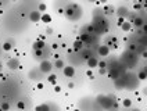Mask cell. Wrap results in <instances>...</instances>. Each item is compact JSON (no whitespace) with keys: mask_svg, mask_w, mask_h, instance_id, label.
Returning <instances> with one entry per match:
<instances>
[{"mask_svg":"<svg viewBox=\"0 0 147 111\" xmlns=\"http://www.w3.org/2000/svg\"><path fill=\"white\" fill-rule=\"evenodd\" d=\"M138 78H139V81H143V79H147V75L144 71H140L139 74H138Z\"/></svg>","mask_w":147,"mask_h":111,"instance_id":"obj_28","label":"cell"},{"mask_svg":"<svg viewBox=\"0 0 147 111\" xmlns=\"http://www.w3.org/2000/svg\"><path fill=\"white\" fill-rule=\"evenodd\" d=\"M0 46H1V45H0Z\"/></svg>","mask_w":147,"mask_h":111,"instance_id":"obj_48","label":"cell"},{"mask_svg":"<svg viewBox=\"0 0 147 111\" xmlns=\"http://www.w3.org/2000/svg\"><path fill=\"white\" fill-rule=\"evenodd\" d=\"M123 22H125V18H121V17H119V18H118V26H121Z\"/></svg>","mask_w":147,"mask_h":111,"instance_id":"obj_32","label":"cell"},{"mask_svg":"<svg viewBox=\"0 0 147 111\" xmlns=\"http://www.w3.org/2000/svg\"><path fill=\"white\" fill-rule=\"evenodd\" d=\"M0 111H3V110H1V107H0Z\"/></svg>","mask_w":147,"mask_h":111,"instance_id":"obj_47","label":"cell"},{"mask_svg":"<svg viewBox=\"0 0 147 111\" xmlns=\"http://www.w3.org/2000/svg\"><path fill=\"white\" fill-rule=\"evenodd\" d=\"M142 71H144V72H146V75H147V65L144 67V68H143V70H142Z\"/></svg>","mask_w":147,"mask_h":111,"instance_id":"obj_41","label":"cell"},{"mask_svg":"<svg viewBox=\"0 0 147 111\" xmlns=\"http://www.w3.org/2000/svg\"><path fill=\"white\" fill-rule=\"evenodd\" d=\"M53 68H54V65L50 63L49 60H42L40 64H39V70H40L42 74H50L53 71Z\"/></svg>","mask_w":147,"mask_h":111,"instance_id":"obj_8","label":"cell"},{"mask_svg":"<svg viewBox=\"0 0 147 111\" xmlns=\"http://www.w3.org/2000/svg\"><path fill=\"white\" fill-rule=\"evenodd\" d=\"M33 53H35V56H33V57H35V58H36V60H43V58H42V57H43V50H33Z\"/></svg>","mask_w":147,"mask_h":111,"instance_id":"obj_23","label":"cell"},{"mask_svg":"<svg viewBox=\"0 0 147 111\" xmlns=\"http://www.w3.org/2000/svg\"><path fill=\"white\" fill-rule=\"evenodd\" d=\"M86 64H88V67H89V70H93V68H97L98 65V58L97 57H90L89 60H86Z\"/></svg>","mask_w":147,"mask_h":111,"instance_id":"obj_13","label":"cell"},{"mask_svg":"<svg viewBox=\"0 0 147 111\" xmlns=\"http://www.w3.org/2000/svg\"><path fill=\"white\" fill-rule=\"evenodd\" d=\"M53 65L56 67V70H63V68L65 67V64H64V61H63V60H60V58H58V60H56V63L53 64Z\"/></svg>","mask_w":147,"mask_h":111,"instance_id":"obj_22","label":"cell"},{"mask_svg":"<svg viewBox=\"0 0 147 111\" xmlns=\"http://www.w3.org/2000/svg\"><path fill=\"white\" fill-rule=\"evenodd\" d=\"M88 76H89L90 79H93V74H92V71H88Z\"/></svg>","mask_w":147,"mask_h":111,"instance_id":"obj_37","label":"cell"},{"mask_svg":"<svg viewBox=\"0 0 147 111\" xmlns=\"http://www.w3.org/2000/svg\"><path fill=\"white\" fill-rule=\"evenodd\" d=\"M7 67L10 70H17L18 67H21V64H20V60L16 58V57H13V58H10L7 63Z\"/></svg>","mask_w":147,"mask_h":111,"instance_id":"obj_11","label":"cell"},{"mask_svg":"<svg viewBox=\"0 0 147 111\" xmlns=\"http://www.w3.org/2000/svg\"><path fill=\"white\" fill-rule=\"evenodd\" d=\"M11 47H13V45H10V42H6V43L3 45V49H4V50H10Z\"/></svg>","mask_w":147,"mask_h":111,"instance_id":"obj_30","label":"cell"},{"mask_svg":"<svg viewBox=\"0 0 147 111\" xmlns=\"http://www.w3.org/2000/svg\"><path fill=\"white\" fill-rule=\"evenodd\" d=\"M138 63V57L133 51H125L121 57V64H122L125 68H131L135 64Z\"/></svg>","mask_w":147,"mask_h":111,"instance_id":"obj_4","label":"cell"},{"mask_svg":"<svg viewBox=\"0 0 147 111\" xmlns=\"http://www.w3.org/2000/svg\"><path fill=\"white\" fill-rule=\"evenodd\" d=\"M89 1H98V0H89Z\"/></svg>","mask_w":147,"mask_h":111,"instance_id":"obj_44","label":"cell"},{"mask_svg":"<svg viewBox=\"0 0 147 111\" xmlns=\"http://www.w3.org/2000/svg\"><path fill=\"white\" fill-rule=\"evenodd\" d=\"M140 81L138 78V75H133V74H129L128 72V81H126V90H135L136 87L139 86Z\"/></svg>","mask_w":147,"mask_h":111,"instance_id":"obj_5","label":"cell"},{"mask_svg":"<svg viewBox=\"0 0 147 111\" xmlns=\"http://www.w3.org/2000/svg\"><path fill=\"white\" fill-rule=\"evenodd\" d=\"M50 83H53V85H56V81H57V75H54V74H49V78H47Z\"/></svg>","mask_w":147,"mask_h":111,"instance_id":"obj_26","label":"cell"},{"mask_svg":"<svg viewBox=\"0 0 147 111\" xmlns=\"http://www.w3.org/2000/svg\"><path fill=\"white\" fill-rule=\"evenodd\" d=\"M97 67H98V68H106V70H107V61H103V60H101V61H98Z\"/></svg>","mask_w":147,"mask_h":111,"instance_id":"obj_29","label":"cell"},{"mask_svg":"<svg viewBox=\"0 0 147 111\" xmlns=\"http://www.w3.org/2000/svg\"><path fill=\"white\" fill-rule=\"evenodd\" d=\"M126 81H128V72L122 74L121 76H118V78L114 81L115 87H117V89H119V90L125 89V87H126Z\"/></svg>","mask_w":147,"mask_h":111,"instance_id":"obj_7","label":"cell"},{"mask_svg":"<svg viewBox=\"0 0 147 111\" xmlns=\"http://www.w3.org/2000/svg\"><path fill=\"white\" fill-rule=\"evenodd\" d=\"M17 108L20 111H24L26 108V100H18L17 102Z\"/></svg>","mask_w":147,"mask_h":111,"instance_id":"obj_21","label":"cell"},{"mask_svg":"<svg viewBox=\"0 0 147 111\" xmlns=\"http://www.w3.org/2000/svg\"><path fill=\"white\" fill-rule=\"evenodd\" d=\"M79 53H81V57H82V60H85V61H86V60H89L90 57H93V51H92V49H82L81 51H79Z\"/></svg>","mask_w":147,"mask_h":111,"instance_id":"obj_10","label":"cell"},{"mask_svg":"<svg viewBox=\"0 0 147 111\" xmlns=\"http://www.w3.org/2000/svg\"><path fill=\"white\" fill-rule=\"evenodd\" d=\"M131 111H140V110H139V108H132Z\"/></svg>","mask_w":147,"mask_h":111,"instance_id":"obj_43","label":"cell"},{"mask_svg":"<svg viewBox=\"0 0 147 111\" xmlns=\"http://www.w3.org/2000/svg\"><path fill=\"white\" fill-rule=\"evenodd\" d=\"M110 51H111V49L108 47L107 45H100L97 49V53L101 57H107V56H110Z\"/></svg>","mask_w":147,"mask_h":111,"instance_id":"obj_9","label":"cell"},{"mask_svg":"<svg viewBox=\"0 0 147 111\" xmlns=\"http://www.w3.org/2000/svg\"><path fill=\"white\" fill-rule=\"evenodd\" d=\"M39 11H46V4H45V3H40V4H39Z\"/></svg>","mask_w":147,"mask_h":111,"instance_id":"obj_31","label":"cell"},{"mask_svg":"<svg viewBox=\"0 0 147 111\" xmlns=\"http://www.w3.org/2000/svg\"><path fill=\"white\" fill-rule=\"evenodd\" d=\"M74 111H81V110H78V108H76V110H74Z\"/></svg>","mask_w":147,"mask_h":111,"instance_id":"obj_45","label":"cell"},{"mask_svg":"<svg viewBox=\"0 0 147 111\" xmlns=\"http://www.w3.org/2000/svg\"><path fill=\"white\" fill-rule=\"evenodd\" d=\"M96 102L100 104V107H101L103 110H108V111L113 110V106H114V103H115L114 97L110 95H98L97 97H96Z\"/></svg>","mask_w":147,"mask_h":111,"instance_id":"obj_3","label":"cell"},{"mask_svg":"<svg viewBox=\"0 0 147 111\" xmlns=\"http://www.w3.org/2000/svg\"><path fill=\"white\" fill-rule=\"evenodd\" d=\"M132 28H133L132 22H131V21H126V20H125V22H123V24L121 25V29H122L123 32H129V31L132 29Z\"/></svg>","mask_w":147,"mask_h":111,"instance_id":"obj_19","label":"cell"},{"mask_svg":"<svg viewBox=\"0 0 147 111\" xmlns=\"http://www.w3.org/2000/svg\"><path fill=\"white\" fill-rule=\"evenodd\" d=\"M93 26L96 29V35H101V33H106L108 31V22L107 20L104 18V16H100V17H94L93 18Z\"/></svg>","mask_w":147,"mask_h":111,"instance_id":"obj_2","label":"cell"},{"mask_svg":"<svg viewBox=\"0 0 147 111\" xmlns=\"http://www.w3.org/2000/svg\"><path fill=\"white\" fill-rule=\"evenodd\" d=\"M140 7H142V6H140L139 3H138V4H135V10H136V11H138V10H140Z\"/></svg>","mask_w":147,"mask_h":111,"instance_id":"obj_36","label":"cell"},{"mask_svg":"<svg viewBox=\"0 0 147 111\" xmlns=\"http://www.w3.org/2000/svg\"><path fill=\"white\" fill-rule=\"evenodd\" d=\"M40 21H43V22H50V21H51V17H50V14L45 13V14H42Z\"/></svg>","mask_w":147,"mask_h":111,"instance_id":"obj_25","label":"cell"},{"mask_svg":"<svg viewBox=\"0 0 147 111\" xmlns=\"http://www.w3.org/2000/svg\"><path fill=\"white\" fill-rule=\"evenodd\" d=\"M144 8L147 10V0H144Z\"/></svg>","mask_w":147,"mask_h":111,"instance_id":"obj_42","label":"cell"},{"mask_svg":"<svg viewBox=\"0 0 147 111\" xmlns=\"http://www.w3.org/2000/svg\"><path fill=\"white\" fill-rule=\"evenodd\" d=\"M83 47H85V45H83L79 39H76L74 42V50H75V51H81Z\"/></svg>","mask_w":147,"mask_h":111,"instance_id":"obj_20","label":"cell"},{"mask_svg":"<svg viewBox=\"0 0 147 111\" xmlns=\"http://www.w3.org/2000/svg\"><path fill=\"white\" fill-rule=\"evenodd\" d=\"M74 86H75V85H74L72 82H69V83H68V87H69V89H74Z\"/></svg>","mask_w":147,"mask_h":111,"instance_id":"obj_38","label":"cell"},{"mask_svg":"<svg viewBox=\"0 0 147 111\" xmlns=\"http://www.w3.org/2000/svg\"><path fill=\"white\" fill-rule=\"evenodd\" d=\"M142 29H143V33H144V35H147V24L143 25V26H142Z\"/></svg>","mask_w":147,"mask_h":111,"instance_id":"obj_33","label":"cell"},{"mask_svg":"<svg viewBox=\"0 0 147 111\" xmlns=\"http://www.w3.org/2000/svg\"><path fill=\"white\" fill-rule=\"evenodd\" d=\"M40 18H42L40 11H31V13H29V20H31L32 22H39Z\"/></svg>","mask_w":147,"mask_h":111,"instance_id":"obj_14","label":"cell"},{"mask_svg":"<svg viewBox=\"0 0 147 111\" xmlns=\"http://www.w3.org/2000/svg\"><path fill=\"white\" fill-rule=\"evenodd\" d=\"M0 70H1V64H0Z\"/></svg>","mask_w":147,"mask_h":111,"instance_id":"obj_46","label":"cell"},{"mask_svg":"<svg viewBox=\"0 0 147 111\" xmlns=\"http://www.w3.org/2000/svg\"><path fill=\"white\" fill-rule=\"evenodd\" d=\"M143 95L147 96V87H144V89H143Z\"/></svg>","mask_w":147,"mask_h":111,"instance_id":"obj_39","label":"cell"},{"mask_svg":"<svg viewBox=\"0 0 147 111\" xmlns=\"http://www.w3.org/2000/svg\"><path fill=\"white\" fill-rule=\"evenodd\" d=\"M0 107H1V110L3 111H8L10 108H11V106H10L8 102H1V103H0Z\"/></svg>","mask_w":147,"mask_h":111,"instance_id":"obj_24","label":"cell"},{"mask_svg":"<svg viewBox=\"0 0 147 111\" xmlns=\"http://www.w3.org/2000/svg\"><path fill=\"white\" fill-rule=\"evenodd\" d=\"M35 111H51V104H49V103L39 104V106L35 107Z\"/></svg>","mask_w":147,"mask_h":111,"instance_id":"obj_18","label":"cell"},{"mask_svg":"<svg viewBox=\"0 0 147 111\" xmlns=\"http://www.w3.org/2000/svg\"><path fill=\"white\" fill-rule=\"evenodd\" d=\"M122 104H123V107L129 108V107H132V100L131 99H125V100L122 102Z\"/></svg>","mask_w":147,"mask_h":111,"instance_id":"obj_27","label":"cell"},{"mask_svg":"<svg viewBox=\"0 0 147 111\" xmlns=\"http://www.w3.org/2000/svg\"><path fill=\"white\" fill-rule=\"evenodd\" d=\"M46 33H47V35H51V33H53V29H51V28H46Z\"/></svg>","mask_w":147,"mask_h":111,"instance_id":"obj_34","label":"cell"},{"mask_svg":"<svg viewBox=\"0 0 147 111\" xmlns=\"http://www.w3.org/2000/svg\"><path fill=\"white\" fill-rule=\"evenodd\" d=\"M117 14H118V17H121V18H126L128 17V14H129V10L126 7H118L117 8Z\"/></svg>","mask_w":147,"mask_h":111,"instance_id":"obj_15","label":"cell"},{"mask_svg":"<svg viewBox=\"0 0 147 111\" xmlns=\"http://www.w3.org/2000/svg\"><path fill=\"white\" fill-rule=\"evenodd\" d=\"M98 1H100V3H103V4H106L107 3V0H98Z\"/></svg>","mask_w":147,"mask_h":111,"instance_id":"obj_40","label":"cell"},{"mask_svg":"<svg viewBox=\"0 0 147 111\" xmlns=\"http://www.w3.org/2000/svg\"><path fill=\"white\" fill-rule=\"evenodd\" d=\"M60 90H61V87H60V86H57V85H54V92H57V93H58Z\"/></svg>","mask_w":147,"mask_h":111,"instance_id":"obj_35","label":"cell"},{"mask_svg":"<svg viewBox=\"0 0 147 111\" xmlns=\"http://www.w3.org/2000/svg\"><path fill=\"white\" fill-rule=\"evenodd\" d=\"M63 72H64V75H65L67 78H72L74 75H75V68H74L72 65H65L63 68Z\"/></svg>","mask_w":147,"mask_h":111,"instance_id":"obj_12","label":"cell"},{"mask_svg":"<svg viewBox=\"0 0 147 111\" xmlns=\"http://www.w3.org/2000/svg\"><path fill=\"white\" fill-rule=\"evenodd\" d=\"M79 40H81L82 43L86 46V47H92V45L94 43V35H92V33H86V32H82L81 36H79Z\"/></svg>","mask_w":147,"mask_h":111,"instance_id":"obj_6","label":"cell"},{"mask_svg":"<svg viewBox=\"0 0 147 111\" xmlns=\"http://www.w3.org/2000/svg\"><path fill=\"white\" fill-rule=\"evenodd\" d=\"M144 24H146V22H144V20H143L142 17H135L133 21H132V25L136 26V28H142Z\"/></svg>","mask_w":147,"mask_h":111,"instance_id":"obj_16","label":"cell"},{"mask_svg":"<svg viewBox=\"0 0 147 111\" xmlns=\"http://www.w3.org/2000/svg\"><path fill=\"white\" fill-rule=\"evenodd\" d=\"M82 14H83L82 13V7L79 4H76V3H71V4H68L64 8V16L69 21H78V20H81Z\"/></svg>","mask_w":147,"mask_h":111,"instance_id":"obj_1","label":"cell"},{"mask_svg":"<svg viewBox=\"0 0 147 111\" xmlns=\"http://www.w3.org/2000/svg\"><path fill=\"white\" fill-rule=\"evenodd\" d=\"M45 46H46V43L43 42V40H35L33 42V45H32V49L33 50H43L45 49Z\"/></svg>","mask_w":147,"mask_h":111,"instance_id":"obj_17","label":"cell"}]
</instances>
